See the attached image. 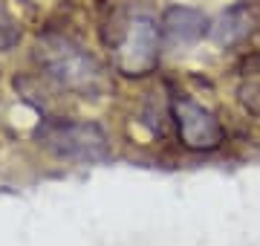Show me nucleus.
Here are the masks:
<instances>
[{"label": "nucleus", "mask_w": 260, "mask_h": 246, "mask_svg": "<svg viewBox=\"0 0 260 246\" xmlns=\"http://www.w3.org/2000/svg\"><path fill=\"white\" fill-rule=\"evenodd\" d=\"M107 47L113 55V67L121 76L142 78L159 61V44H162V29L156 20L142 9H121L107 23Z\"/></svg>", "instance_id": "f257e3e1"}, {"label": "nucleus", "mask_w": 260, "mask_h": 246, "mask_svg": "<svg viewBox=\"0 0 260 246\" xmlns=\"http://www.w3.org/2000/svg\"><path fill=\"white\" fill-rule=\"evenodd\" d=\"M38 58H41V64L47 70V76L55 78L64 90L95 99L107 87L102 64L70 38L47 35L44 41H38Z\"/></svg>", "instance_id": "f03ea898"}, {"label": "nucleus", "mask_w": 260, "mask_h": 246, "mask_svg": "<svg viewBox=\"0 0 260 246\" xmlns=\"http://www.w3.org/2000/svg\"><path fill=\"white\" fill-rule=\"evenodd\" d=\"M38 139L55 157L75 162H99L110 151L107 133L95 122H81V119H49L38 128Z\"/></svg>", "instance_id": "7ed1b4c3"}, {"label": "nucleus", "mask_w": 260, "mask_h": 246, "mask_svg": "<svg viewBox=\"0 0 260 246\" xmlns=\"http://www.w3.org/2000/svg\"><path fill=\"white\" fill-rule=\"evenodd\" d=\"M174 122H177L179 142L188 151H217L225 142V131L220 119L194 99H177L174 102Z\"/></svg>", "instance_id": "20e7f679"}, {"label": "nucleus", "mask_w": 260, "mask_h": 246, "mask_svg": "<svg viewBox=\"0 0 260 246\" xmlns=\"http://www.w3.org/2000/svg\"><path fill=\"white\" fill-rule=\"evenodd\" d=\"M208 18H205L200 9L194 6H168L162 20H159V29H162V38L171 47H191L197 41L208 35Z\"/></svg>", "instance_id": "39448f33"}, {"label": "nucleus", "mask_w": 260, "mask_h": 246, "mask_svg": "<svg viewBox=\"0 0 260 246\" xmlns=\"http://www.w3.org/2000/svg\"><path fill=\"white\" fill-rule=\"evenodd\" d=\"M251 35V12L246 3H237L229 12H223V18L211 26V38L220 44V47H232V44H240L243 38Z\"/></svg>", "instance_id": "423d86ee"}, {"label": "nucleus", "mask_w": 260, "mask_h": 246, "mask_svg": "<svg viewBox=\"0 0 260 246\" xmlns=\"http://www.w3.org/2000/svg\"><path fill=\"white\" fill-rule=\"evenodd\" d=\"M20 41V26L18 20L9 15V9L0 3V49H12Z\"/></svg>", "instance_id": "0eeeda50"}]
</instances>
